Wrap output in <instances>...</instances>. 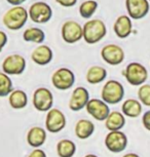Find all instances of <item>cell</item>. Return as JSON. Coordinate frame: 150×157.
<instances>
[{"label":"cell","mask_w":150,"mask_h":157,"mask_svg":"<svg viewBox=\"0 0 150 157\" xmlns=\"http://www.w3.org/2000/svg\"><path fill=\"white\" fill-rule=\"evenodd\" d=\"M29 13L23 6H13L8 10L2 17V22L7 29L17 31L22 29L27 23Z\"/></svg>","instance_id":"obj_1"},{"label":"cell","mask_w":150,"mask_h":157,"mask_svg":"<svg viewBox=\"0 0 150 157\" xmlns=\"http://www.w3.org/2000/svg\"><path fill=\"white\" fill-rule=\"evenodd\" d=\"M83 40L89 44H96L107 34V28L102 20L94 19L83 25Z\"/></svg>","instance_id":"obj_2"},{"label":"cell","mask_w":150,"mask_h":157,"mask_svg":"<svg viewBox=\"0 0 150 157\" xmlns=\"http://www.w3.org/2000/svg\"><path fill=\"white\" fill-rule=\"evenodd\" d=\"M101 97L108 105H116L125 97V87L117 80H108L102 88Z\"/></svg>","instance_id":"obj_3"},{"label":"cell","mask_w":150,"mask_h":157,"mask_svg":"<svg viewBox=\"0 0 150 157\" xmlns=\"http://www.w3.org/2000/svg\"><path fill=\"white\" fill-rule=\"evenodd\" d=\"M123 76L131 85L141 86V85L145 84L146 80L148 79V71L142 64L133 62L125 67V71H123Z\"/></svg>","instance_id":"obj_4"},{"label":"cell","mask_w":150,"mask_h":157,"mask_svg":"<svg viewBox=\"0 0 150 157\" xmlns=\"http://www.w3.org/2000/svg\"><path fill=\"white\" fill-rule=\"evenodd\" d=\"M52 83L59 90H70L75 83V75L68 68H60L52 75Z\"/></svg>","instance_id":"obj_5"},{"label":"cell","mask_w":150,"mask_h":157,"mask_svg":"<svg viewBox=\"0 0 150 157\" xmlns=\"http://www.w3.org/2000/svg\"><path fill=\"white\" fill-rule=\"evenodd\" d=\"M29 17L36 24H46L52 17V10L48 3L42 1L35 2L29 8Z\"/></svg>","instance_id":"obj_6"},{"label":"cell","mask_w":150,"mask_h":157,"mask_svg":"<svg viewBox=\"0 0 150 157\" xmlns=\"http://www.w3.org/2000/svg\"><path fill=\"white\" fill-rule=\"evenodd\" d=\"M62 38L66 43L73 44L83 39V29L81 25L75 21H67L61 29Z\"/></svg>","instance_id":"obj_7"},{"label":"cell","mask_w":150,"mask_h":157,"mask_svg":"<svg viewBox=\"0 0 150 157\" xmlns=\"http://www.w3.org/2000/svg\"><path fill=\"white\" fill-rule=\"evenodd\" d=\"M67 124L66 116L61 110L56 108L51 109L45 117V128L52 134H57L65 128Z\"/></svg>","instance_id":"obj_8"},{"label":"cell","mask_w":150,"mask_h":157,"mask_svg":"<svg viewBox=\"0 0 150 157\" xmlns=\"http://www.w3.org/2000/svg\"><path fill=\"white\" fill-rule=\"evenodd\" d=\"M54 96L48 88L39 87L33 94V106L37 111L48 112L52 109Z\"/></svg>","instance_id":"obj_9"},{"label":"cell","mask_w":150,"mask_h":157,"mask_svg":"<svg viewBox=\"0 0 150 157\" xmlns=\"http://www.w3.org/2000/svg\"><path fill=\"white\" fill-rule=\"evenodd\" d=\"M26 60L21 55H10L4 59L2 63V71L10 75H21L26 70Z\"/></svg>","instance_id":"obj_10"},{"label":"cell","mask_w":150,"mask_h":157,"mask_svg":"<svg viewBox=\"0 0 150 157\" xmlns=\"http://www.w3.org/2000/svg\"><path fill=\"white\" fill-rule=\"evenodd\" d=\"M105 146L110 152L120 153L128 146V137L121 130L109 132L105 138Z\"/></svg>","instance_id":"obj_11"},{"label":"cell","mask_w":150,"mask_h":157,"mask_svg":"<svg viewBox=\"0 0 150 157\" xmlns=\"http://www.w3.org/2000/svg\"><path fill=\"white\" fill-rule=\"evenodd\" d=\"M101 57L111 66H118L125 61V52L117 44H107L101 49Z\"/></svg>","instance_id":"obj_12"},{"label":"cell","mask_w":150,"mask_h":157,"mask_svg":"<svg viewBox=\"0 0 150 157\" xmlns=\"http://www.w3.org/2000/svg\"><path fill=\"white\" fill-rule=\"evenodd\" d=\"M85 109L94 119L98 121H105L110 114V108L108 104L100 99H90Z\"/></svg>","instance_id":"obj_13"},{"label":"cell","mask_w":150,"mask_h":157,"mask_svg":"<svg viewBox=\"0 0 150 157\" xmlns=\"http://www.w3.org/2000/svg\"><path fill=\"white\" fill-rule=\"evenodd\" d=\"M128 14L133 20H141L148 14L150 4L148 0H125Z\"/></svg>","instance_id":"obj_14"},{"label":"cell","mask_w":150,"mask_h":157,"mask_svg":"<svg viewBox=\"0 0 150 157\" xmlns=\"http://www.w3.org/2000/svg\"><path fill=\"white\" fill-rule=\"evenodd\" d=\"M90 93L85 87L78 86L72 93L69 101V109L71 111L77 112L87 107L90 101Z\"/></svg>","instance_id":"obj_15"},{"label":"cell","mask_w":150,"mask_h":157,"mask_svg":"<svg viewBox=\"0 0 150 157\" xmlns=\"http://www.w3.org/2000/svg\"><path fill=\"white\" fill-rule=\"evenodd\" d=\"M113 30L116 36L120 39L128 38L133 32V23L131 17L125 14L119 16L114 23Z\"/></svg>","instance_id":"obj_16"},{"label":"cell","mask_w":150,"mask_h":157,"mask_svg":"<svg viewBox=\"0 0 150 157\" xmlns=\"http://www.w3.org/2000/svg\"><path fill=\"white\" fill-rule=\"evenodd\" d=\"M52 58H54V52L52 48L44 44H40L39 46L35 47L31 55L32 61L39 66L48 65L52 61Z\"/></svg>","instance_id":"obj_17"},{"label":"cell","mask_w":150,"mask_h":157,"mask_svg":"<svg viewBox=\"0 0 150 157\" xmlns=\"http://www.w3.org/2000/svg\"><path fill=\"white\" fill-rule=\"evenodd\" d=\"M46 130L40 126H33L29 129L27 134V143L32 148L38 149L45 143Z\"/></svg>","instance_id":"obj_18"},{"label":"cell","mask_w":150,"mask_h":157,"mask_svg":"<svg viewBox=\"0 0 150 157\" xmlns=\"http://www.w3.org/2000/svg\"><path fill=\"white\" fill-rule=\"evenodd\" d=\"M121 113L126 117L137 118L142 114V104L135 99H128L121 105Z\"/></svg>","instance_id":"obj_19"},{"label":"cell","mask_w":150,"mask_h":157,"mask_svg":"<svg viewBox=\"0 0 150 157\" xmlns=\"http://www.w3.org/2000/svg\"><path fill=\"white\" fill-rule=\"evenodd\" d=\"M125 125V116L118 111H112L105 120V126L109 132H116Z\"/></svg>","instance_id":"obj_20"},{"label":"cell","mask_w":150,"mask_h":157,"mask_svg":"<svg viewBox=\"0 0 150 157\" xmlns=\"http://www.w3.org/2000/svg\"><path fill=\"white\" fill-rule=\"evenodd\" d=\"M75 136L80 140H87L92 137L95 132V124L90 120L80 119L75 124Z\"/></svg>","instance_id":"obj_21"},{"label":"cell","mask_w":150,"mask_h":157,"mask_svg":"<svg viewBox=\"0 0 150 157\" xmlns=\"http://www.w3.org/2000/svg\"><path fill=\"white\" fill-rule=\"evenodd\" d=\"M8 103L13 109L21 110L28 105V96L22 90H13V93L8 96Z\"/></svg>","instance_id":"obj_22"},{"label":"cell","mask_w":150,"mask_h":157,"mask_svg":"<svg viewBox=\"0 0 150 157\" xmlns=\"http://www.w3.org/2000/svg\"><path fill=\"white\" fill-rule=\"evenodd\" d=\"M107 77V71L105 68L101 66H92L87 72V81L90 84H98L101 83Z\"/></svg>","instance_id":"obj_23"},{"label":"cell","mask_w":150,"mask_h":157,"mask_svg":"<svg viewBox=\"0 0 150 157\" xmlns=\"http://www.w3.org/2000/svg\"><path fill=\"white\" fill-rule=\"evenodd\" d=\"M76 152V145L73 141L64 139L58 142L57 153L59 157H73Z\"/></svg>","instance_id":"obj_24"},{"label":"cell","mask_w":150,"mask_h":157,"mask_svg":"<svg viewBox=\"0 0 150 157\" xmlns=\"http://www.w3.org/2000/svg\"><path fill=\"white\" fill-rule=\"evenodd\" d=\"M23 39L26 42H33L37 44H41L45 40V34L41 29L36 27H31L26 29L23 33Z\"/></svg>","instance_id":"obj_25"},{"label":"cell","mask_w":150,"mask_h":157,"mask_svg":"<svg viewBox=\"0 0 150 157\" xmlns=\"http://www.w3.org/2000/svg\"><path fill=\"white\" fill-rule=\"evenodd\" d=\"M98 2L96 0H85L79 6V13L83 19H90L98 10Z\"/></svg>","instance_id":"obj_26"},{"label":"cell","mask_w":150,"mask_h":157,"mask_svg":"<svg viewBox=\"0 0 150 157\" xmlns=\"http://www.w3.org/2000/svg\"><path fill=\"white\" fill-rule=\"evenodd\" d=\"M13 91V81L4 72H0V98L8 97Z\"/></svg>","instance_id":"obj_27"},{"label":"cell","mask_w":150,"mask_h":157,"mask_svg":"<svg viewBox=\"0 0 150 157\" xmlns=\"http://www.w3.org/2000/svg\"><path fill=\"white\" fill-rule=\"evenodd\" d=\"M138 98L142 105L150 107V84H143L138 90Z\"/></svg>","instance_id":"obj_28"},{"label":"cell","mask_w":150,"mask_h":157,"mask_svg":"<svg viewBox=\"0 0 150 157\" xmlns=\"http://www.w3.org/2000/svg\"><path fill=\"white\" fill-rule=\"evenodd\" d=\"M142 124L145 127V129H147L148 132H150V110L146 111L142 116Z\"/></svg>","instance_id":"obj_29"},{"label":"cell","mask_w":150,"mask_h":157,"mask_svg":"<svg viewBox=\"0 0 150 157\" xmlns=\"http://www.w3.org/2000/svg\"><path fill=\"white\" fill-rule=\"evenodd\" d=\"M56 2L59 3L61 6L64 7H72L77 3V0H56Z\"/></svg>","instance_id":"obj_30"},{"label":"cell","mask_w":150,"mask_h":157,"mask_svg":"<svg viewBox=\"0 0 150 157\" xmlns=\"http://www.w3.org/2000/svg\"><path fill=\"white\" fill-rule=\"evenodd\" d=\"M8 41V38H7V35L5 32L1 31L0 30V52H2V49H3V47L6 45Z\"/></svg>","instance_id":"obj_31"},{"label":"cell","mask_w":150,"mask_h":157,"mask_svg":"<svg viewBox=\"0 0 150 157\" xmlns=\"http://www.w3.org/2000/svg\"><path fill=\"white\" fill-rule=\"evenodd\" d=\"M28 157H46V154L45 152L43 150H41V149H34L32 152L29 154Z\"/></svg>","instance_id":"obj_32"},{"label":"cell","mask_w":150,"mask_h":157,"mask_svg":"<svg viewBox=\"0 0 150 157\" xmlns=\"http://www.w3.org/2000/svg\"><path fill=\"white\" fill-rule=\"evenodd\" d=\"M7 3H10V5H13V6H20L21 4H23L25 1L27 0H6Z\"/></svg>","instance_id":"obj_33"},{"label":"cell","mask_w":150,"mask_h":157,"mask_svg":"<svg viewBox=\"0 0 150 157\" xmlns=\"http://www.w3.org/2000/svg\"><path fill=\"white\" fill-rule=\"evenodd\" d=\"M122 157H140V156L136 153H128V154H125Z\"/></svg>","instance_id":"obj_34"},{"label":"cell","mask_w":150,"mask_h":157,"mask_svg":"<svg viewBox=\"0 0 150 157\" xmlns=\"http://www.w3.org/2000/svg\"><path fill=\"white\" fill-rule=\"evenodd\" d=\"M84 157H98V156L95 155V154H87Z\"/></svg>","instance_id":"obj_35"},{"label":"cell","mask_w":150,"mask_h":157,"mask_svg":"<svg viewBox=\"0 0 150 157\" xmlns=\"http://www.w3.org/2000/svg\"><path fill=\"white\" fill-rule=\"evenodd\" d=\"M148 1H150V0H148Z\"/></svg>","instance_id":"obj_36"}]
</instances>
